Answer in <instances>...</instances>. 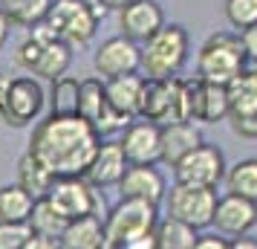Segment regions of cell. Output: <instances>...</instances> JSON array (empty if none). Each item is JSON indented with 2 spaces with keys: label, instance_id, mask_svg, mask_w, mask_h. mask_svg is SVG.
Segmentation results:
<instances>
[{
  "label": "cell",
  "instance_id": "obj_18",
  "mask_svg": "<svg viewBox=\"0 0 257 249\" xmlns=\"http://www.w3.org/2000/svg\"><path fill=\"white\" fill-rule=\"evenodd\" d=\"M118 189H121V197H136V200L159 206L168 194V183L156 165H127L118 180Z\"/></svg>",
  "mask_w": 257,
  "mask_h": 249
},
{
  "label": "cell",
  "instance_id": "obj_26",
  "mask_svg": "<svg viewBox=\"0 0 257 249\" xmlns=\"http://www.w3.org/2000/svg\"><path fill=\"white\" fill-rule=\"evenodd\" d=\"M49 6H52V0H0V9L9 18V24L24 26V29L44 24Z\"/></svg>",
  "mask_w": 257,
  "mask_h": 249
},
{
  "label": "cell",
  "instance_id": "obj_24",
  "mask_svg": "<svg viewBox=\"0 0 257 249\" xmlns=\"http://www.w3.org/2000/svg\"><path fill=\"white\" fill-rule=\"evenodd\" d=\"M52 183H55V174H52L32 151H26V154L21 156V162H18V186H24V189L38 200V197H47L49 194Z\"/></svg>",
  "mask_w": 257,
  "mask_h": 249
},
{
  "label": "cell",
  "instance_id": "obj_34",
  "mask_svg": "<svg viewBox=\"0 0 257 249\" xmlns=\"http://www.w3.org/2000/svg\"><path fill=\"white\" fill-rule=\"evenodd\" d=\"M61 240L58 237H49V235H38V232H32V235L26 237L24 249H58Z\"/></svg>",
  "mask_w": 257,
  "mask_h": 249
},
{
  "label": "cell",
  "instance_id": "obj_32",
  "mask_svg": "<svg viewBox=\"0 0 257 249\" xmlns=\"http://www.w3.org/2000/svg\"><path fill=\"white\" fill-rule=\"evenodd\" d=\"M29 235H32L29 220H18V223L0 220V249H24Z\"/></svg>",
  "mask_w": 257,
  "mask_h": 249
},
{
  "label": "cell",
  "instance_id": "obj_17",
  "mask_svg": "<svg viewBox=\"0 0 257 249\" xmlns=\"http://www.w3.org/2000/svg\"><path fill=\"white\" fill-rule=\"evenodd\" d=\"M211 223L217 226V232L225 237L248 235L257 223V203L228 191L225 197L217 200V209H214V220Z\"/></svg>",
  "mask_w": 257,
  "mask_h": 249
},
{
  "label": "cell",
  "instance_id": "obj_35",
  "mask_svg": "<svg viewBox=\"0 0 257 249\" xmlns=\"http://www.w3.org/2000/svg\"><path fill=\"white\" fill-rule=\"evenodd\" d=\"M124 249H159V243H156V232H142V235L130 237L127 243H124Z\"/></svg>",
  "mask_w": 257,
  "mask_h": 249
},
{
  "label": "cell",
  "instance_id": "obj_12",
  "mask_svg": "<svg viewBox=\"0 0 257 249\" xmlns=\"http://www.w3.org/2000/svg\"><path fill=\"white\" fill-rule=\"evenodd\" d=\"M217 189H205V186H185V183H174V189L165 194L168 203V214H174L179 220L191 223L194 229H205L214 220V209H217Z\"/></svg>",
  "mask_w": 257,
  "mask_h": 249
},
{
  "label": "cell",
  "instance_id": "obj_20",
  "mask_svg": "<svg viewBox=\"0 0 257 249\" xmlns=\"http://www.w3.org/2000/svg\"><path fill=\"white\" fill-rule=\"evenodd\" d=\"M159 139H162V159L159 162L174 168L182 156L191 154L202 142V133L194 122H165V125H159Z\"/></svg>",
  "mask_w": 257,
  "mask_h": 249
},
{
  "label": "cell",
  "instance_id": "obj_9",
  "mask_svg": "<svg viewBox=\"0 0 257 249\" xmlns=\"http://www.w3.org/2000/svg\"><path fill=\"white\" fill-rule=\"evenodd\" d=\"M44 102H47V93L38 81V75H18V78L3 84L0 119L6 125H12V128H26L41 116Z\"/></svg>",
  "mask_w": 257,
  "mask_h": 249
},
{
  "label": "cell",
  "instance_id": "obj_33",
  "mask_svg": "<svg viewBox=\"0 0 257 249\" xmlns=\"http://www.w3.org/2000/svg\"><path fill=\"white\" fill-rule=\"evenodd\" d=\"M240 41H243L248 61H251V64H257V24H251V26H245V29H240Z\"/></svg>",
  "mask_w": 257,
  "mask_h": 249
},
{
  "label": "cell",
  "instance_id": "obj_28",
  "mask_svg": "<svg viewBox=\"0 0 257 249\" xmlns=\"http://www.w3.org/2000/svg\"><path fill=\"white\" fill-rule=\"evenodd\" d=\"M32 206H35V197L24 186H18V183L15 186H0V220H9V223L29 220Z\"/></svg>",
  "mask_w": 257,
  "mask_h": 249
},
{
  "label": "cell",
  "instance_id": "obj_31",
  "mask_svg": "<svg viewBox=\"0 0 257 249\" xmlns=\"http://www.w3.org/2000/svg\"><path fill=\"white\" fill-rule=\"evenodd\" d=\"M225 21L240 32L245 26L257 24V0H225Z\"/></svg>",
  "mask_w": 257,
  "mask_h": 249
},
{
  "label": "cell",
  "instance_id": "obj_27",
  "mask_svg": "<svg viewBox=\"0 0 257 249\" xmlns=\"http://www.w3.org/2000/svg\"><path fill=\"white\" fill-rule=\"evenodd\" d=\"M78 84L72 75H58L52 78L49 87V113L52 116H78Z\"/></svg>",
  "mask_w": 257,
  "mask_h": 249
},
{
  "label": "cell",
  "instance_id": "obj_19",
  "mask_svg": "<svg viewBox=\"0 0 257 249\" xmlns=\"http://www.w3.org/2000/svg\"><path fill=\"white\" fill-rule=\"evenodd\" d=\"M127 156L121 151V142H98L95 148L93 159H90V165L84 171V177L93 183L95 189H107V186H118V180L124 174V168H127Z\"/></svg>",
  "mask_w": 257,
  "mask_h": 249
},
{
  "label": "cell",
  "instance_id": "obj_7",
  "mask_svg": "<svg viewBox=\"0 0 257 249\" xmlns=\"http://www.w3.org/2000/svg\"><path fill=\"white\" fill-rule=\"evenodd\" d=\"M182 122H202L217 125L228 116V93L225 84H214L205 78L182 81Z\"/></svg>",
  "mask_w": 257,
  "mask_h": 249
},
{
  "label": "cell",
  "instance_id": "obj_14",
  "mask_svg": "<svg viewBox=\"0 0 257 249\" xmlns=\"http://www.w3.org/2000/svg\"><path fill=\"white\" fill-rule=\"evenodd\" d=\"M93 67L101 78H116V75L139 72L142 70V47L124 35L107 38L104 44L95 49Z\"/></svg>",
  "mask_w": 257,
  "mask_h": 249
},
{
  "label": "cell",
  "instance_id": "obj_39",
  "mask_svg": "<svg viewBox=\"0 0 257 249\" xmlns=\"http://www.w3.org/2000/svg\"><path fill=\"white\" fill-rule=\"evenodd\" d=\"M95 3H98L101 9H107V12H118V9H121L127 0H95Z\"/></svg>",
  "mask_w": 257,
  "mask_h": 249
},
{
  "label": "cell",
  "instance_id": "obj_8",
  "mask_svg": "<svg viewBox=\"0 0 257 249\" xmlns=\"http://www.w3.org/2000/svg\"><path fill=\"white\" fill-rule=\"evenodd\" d=\"M47 200L67 223L81 214H98V217L104 214V197L87 177H55Z\"/></svg>",
  "mask_w": 257,
  "mask_h": 249
},
{
  "label": "cell",
  "instance_id": "obj_16",
  "mask_svg": "<svg viewBox=\"0 0 257 249\" xmlns=\"http://www.w3.org/2000/svg\"><path fill=\"white\" fill-rule=\"evenodd\" d=\"M162 24H165V12L156 0H127L118 9V29H121V35L136 41V44H145Z\"/></svg>",
  "mask_w": 257,
  "mask_h": 249
},
{
  "label": "cell",
  "instance_id": "obj_4",
  "mask_svg": "<svg viewBox=\"0 0 257 249\" xmlns=\"http://www.w3.org/2000/svg\"><path fill=\"white\" fill-rule=\"evenodd\" d=\"M107 9L93 6L90 0H52L44 24L70 47H87L98 32V24Z\"/></svg>",
  "mask_w": 257,
  "mask_h": 249
},
{
  "label": "cell",
  "instance_id": "obj_15",
  "mask_svg": "<svg viewBox=\"0 0 257 249\" xmlns=\"http://www.w3.org/2000/svg\"><path fill=\"white\" fill-rule=\"evenodd\" d=\"M121 151L127 156L130 165H156L162 159V139H159V125L142 119H130L127 128L121 131Z\"/></svg>",
  "mask_w": 257,
  "mask_h": 249
},
{
  "label": "cell",
  "instance_id": "obj_23",
  "mask_svg": "<svg viewBox=\"0 0 257 249\" xmlns=\"http://www.w3.org/2000/svg\"><path fill=\"white\" fill-rule=\"evenodd\" d=\"M142 84H145V78H142V75H136V72L116 75V78H104L107 102L116 107L118 113H124L127 119H136V116H139Z\"/></svg>",
  "mask_w": 257,
  "mask_h": 249
},
{
  "label": "cell",
  "instance_id": "obj_29",
  "mask_svg": "<svg viewBox=\"0 0 257 249\" xmlns=\"http://www.w3.org/2000/svg\"><path fill=\"white\" fill-rule=\"evenodd\" d=\"M225 189L240 194L245 200L257 203V159H240L231 168H225Z\"/></svg>",
  "mask_w": 257,
  "mask_h": 249
},
{
  "label": "cell",
  "instance_id": "obj_38",
  "mask_svg": "<svg viewBox=\"0 0 257 249\" xmlns=\"http://www.w3.org/2000/svg\"><path fill=\"white\" fill-rule=\"evenodd\" d=\"M9 29H12V24H9V18H6L3 9H0V49H3L6 41H9Z\"/></svg>",
  "mask_w": 257,
  "mask_h": 249
},
{
  "label": "cell",
  "instance_id": "obj_36",
  "mask_svg": "<svg viewBox=\"0 0 257 249\" xmlns=\"http://www.w3.org/2000/svg\"><path fill=\"white\" fill-rule=\"evenodd\" d=\"M194 249H228V237L225 235H197Z\"/></svg>",
  "mask_w": 257,
  "mask_h": 249
},
{
  "label": "cell",
  "instance_id": "obj_2",
  "mask_svg": "<svg viewBox=\"0 0 257 249\" xmlns=\"http://www.w3.org/2000/svg\"><path fill=\"white\" fill-rule=\"evenodd\" d=\"M15 61L29 75H38V78H49L52 81V78H58V75H64V72L70 70L72 47L64 44L58 35H52L47 24H38V26H32V35L18 47Z\"/></svg>",
  "mask_w": 257,
  "mask_h": 249
},
{
  "label": "cell",
  "instance_id": "obj_10",
  "mask_svg": "<svg viewBox=\"0 0 257 249\" xmlns=\"http://www.w3.org/2000/svg\"><path fill=\"white\" fill-rule=\"evenodd\" d=\"M78 116L87 119L101 139L113 136V133H121L130 122L124 113H118L116 107L107 102L101 78H84L78 84Z\"/></svg>",
  "mask_w": 257,
  "mask_h": 249
},
{
  "label": "cell",
  "instance_id": "obj_11",
  "mask_svg": "<svg viewBox=\"0 0 257 249\" xmlns=\"http://www.w3.org/2000/svg\"><path fill=\"white\" fill-rule=\"evenodd\" d=\"M182 78H145L139 99V116L156 125L165 122H182Z\"/></svg>",
  "mask_w": 257,
  "mask_h": 249
},
{
  "label": "cell",
  "instance_id": "obj_5",
  "mask_svg": "<svg viewBox=\"0 0 257 249\" xmlns=\"http://www.w3.org/2000/svg\"><path fill=\"white\" fill-rule=\"evenodd\" d=\"M248 55L240 41V32H214V35L199 47L197 55V75L214 84H228L240 70H245Z\"/></svg>",
  "mask_w": 257,
  "mask_h": 249
},
{
  "label": "cell",
  "instance_id": "obj_25",
  "mask_svg": "<svg viewBox=\"0 0 257 249\" xmlns=\"http://www.w3.org/2000/svg\"><path fill=\"white\" fill-rule=\"evenodd\" d=\"M153 232H156L159 249H194V243H197V229L174 214H168L165 220H156Z\"/></svg>",
  "mask_w": 257,
  "mask_h": 249
},
{
  "label": "cell",
  "instance_id": "obj_40",
  "mask_svg": "<svg viewBox=\"0 0 257 249\" xmlns=\"http://www.w3.org/2000/svg\"><path fill=\"white\" fill-rule=\"evenodd\" d=\"M3 84H6V81L0 78V110H3Z\"/></svg>",
  "mask_w": 257,
  "mask_h": 249
},
{
  "label": "cell",
  "instance_id": "obj_37",
  "mask_svg": "<svg viewBox=\"0 0 257 249\" xmlns=\"http://www.w3.org/2000/svg\"><path fill=\"white\" fill-rule=\"evenodd\" d=\"M234 133H240L245 139H257V116L254 119H245V122H231Z\"/></svg>",
  "mask_w": 257,
  "mask_h": 249
},
{
  "label": "cell",
  "instance_id": "obj_3",
  "mask_svg": "<svg viewBox=\"0 0 257 249\" xmlns=\"http://www.w3.org/2000/svg\"><path fill=\"white\" fill-rule=\"evenodd\" d=\"M191 52V38L185 26L162 24L142 44V70L148 78H171L179 75Z\"/></svg>",
  "mask_w": 257,
  "mask_h": 249
},
{
  "label": "cell",
  "instance_id": "obj_21",
  "mask_svg": "<svg viewBox=\"0 0 257 249\" xmlns=\"http://www.w3.org/2000/svg\"><path fill=\"white\" fill-rule=\"evenodd\" d=\"M228 93V116L231 122H245L257 116V67H245L225 84Z\"/></svg>",
  "mask_w": 257,
  "mask_h": 249
},
{
  "label": "cell",
  "instance_id": "obj_22",
  "mask_svg": "<svg viewBox=\"0 0 257 249\" xmlns=\"http://www.w3.org/2000/svg\"><path fill=\"white\" fill-rule=\"evenodd\" d=\"M104 220L98 214H81L61 232V246L67 249H104Z\"/></svg>",
  "mask_w": 257,
  "mask_h": 249
},
{
  "label": "cell",
  "instance_id": "obj_1",
  "mask_svg": "<svg viewBox=\"0 0 257 249\" xmlns=\"http://www.w3.org/2000/svg\"><path fill=\"white\" fill-rule=\"evenodd\" d=\"M101 136L81 116H52L38 122L29 151L55 174V177H84Z\"/></svg>",
  "mask_w": 257,
  "mask_h": 249
},
{
  "label": "cell",
  "instance_id": "obj_30",
  "mask_svg": "<svg viewBox=\"0 0 257 249\" xmlns=\"http://www.w3.org/2000/svg\"><path fill=\"white\" fill-rule=\"evenodd\" d=\"M29 226L38 235H49V237H58L61 240V232H64L67 220L55 212V206L47 197H38L35 206H32V214H29Z\"/></svg>",
  "mask_w": 257,
  "mask_h": 249
},
{
  "label": "cell",
  "instance_id": "obj_13",
  "mask_svg": "<svg viewBox=\"0 0 257 249\" xmlns=\"http://www.w3.org/2000/svg\"><path fill=\"white\" fill-rule=\"evenodd\" d=\"M225 156L217 145L199 142L191 154H185L174 165V180L185 183V186H205V189H217L225 177Z\"/></svg>",
  "mask_w": 257,
  "mask_h": 249
},
{
  "label": "cell",
  "instance_id": "obj_6",
  "mask_svg": "<svg viewBox=\"0 0 257 249\" xmlns=\"http://www.w3.org/2000/svg\"><path fill=\"white\" fill-rule=\"evenodd\" d=\"M156 209L159 206H153L148 200L121 197L104 217V249H124L130 237L156 229V220H159Z\"/></svg>",
  "mask_w": 257,
  "mask_h": 249
}]
</instances>
